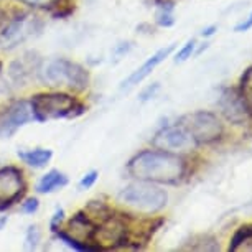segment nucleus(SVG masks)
Wrapping results in <instances>:
<instances>
[{
    "mask_svg": "<svg viewBox=\"0 0 252 252\" xmlns=\"http://www.w3.org/2000/svg\"><path fill=\"white\" fill-rule=\"evenodd\" d=\"M127 172L140 182L177 185L187 175V161L177 152L142 150L130 158Z\"/></svg>",
    "mask_w": 252,
    "mask_h": 252,
    "instance_id": "1",
    "label": "nucleus"
},
{
    "mask_svg": "<svg viewBox=\"0 0 252 252\" xmlns=\"http://www.w3.org/2000/svg\"><path fill=\"white\" fill-rule=\"evenodd\" d=\"M33 119L36 122H48L56 119L76 117L84 112V106L66 93H40L30 99Z\"/></svg>",
    "mask_w": 252,
    "mask_h": 252,
    "instance_id": "2",
    "label": "nucleus"
},
{
    "mask_svg": "<svg viewBox=\"0 0 252 252\" xmlns=\"http://www.w3.org/2000/svg\"><path fill=\"white\" fill-rule=\"evenodd\" d=\"M119 199L130 208L139 209L142 213H157L163 209L168 201V193L149 182L130 183L121 189Z\"/></svg>",
    "mask_w": 252,
    "mask_h": 252,
    "instance_id": "3",
    "label": "nucleus"
},
{
    "mask_svg": "<svg viewBox=\"0 0 252 252\" xmlns=\"http://www.w3.org/2000/svg\"><path fill=\"white\" fill-rule=\"evenodd\" d=\"M41 79L48 83L50 86H68L78 91L88 88L89 84V73L78 63L58 58L50 63H46L41 68Z\"/></svg>",
    "mask_w": 252,
    "mask_h": 252,
    "instance_id": "4",
    "label": "nucleus"
},
{
    "mask_svg": "<svg viewBox=\"0 0 252 252\" xmlns=\"http://www.w3.org/2000/svg\"><path fill=\"white\" fill-rule=\"evenodd\" d=\"M127 237H129L127 216L114 215L111 211L96 224L93 234V246L96 247V251L117 249V247L127 246Z\"/></svg>",
    "mask_w": 252,
    "mask_h": 252,
    "instance_id": "5",
    "label": "nucleus"
},
{
    "mask_svg": "<svg viewBox=\"0 0 252 252\" xmlns=\"http://www.w3.org/2000/svg\"><path fill=\"white\" fill-rule=\"evenodd\" d=\"M178 124L189 132L196 145H206L220 140L222 135V124L216 114L208 111H196L187 114L178 121Z\"/></svg>",
    "mask_w": 252,
    "mask_h": 252,
    "instance_id": "6",
    "label": "nucleus"
},
{
    "mask_svg": "<svg viewBox=\"0 0 252 252\" xmlns=\"http://www.w3.org/2000/svg\"><path fill=\"white\" fill-rule=\"evenodd\" d=\"M25 178L17 166H3L0 168V209L10 208L25 193Z\"/></svg>",
    "mask_w": 252,
    "mask_h": 252,
    "instance_id": "7",
    "label": "nucleus"
},
{
    "mask_svg": "<svg viewBox=\"0 0 252 252\" xmlns=\"http://www.w3.org/2000/svg\"><path fill=\"white\" fill-rule=\"evenodd\" d=\"M154 145L157 149L170 152H187L198 147L196 142L193 140V137L189 135V132L178 122L175 126L163 127L154 137Z\"/></svg>",
    "mask_w": 252,
    "mask_h": 252,
    "instance_id": "8",
    "label": "nucleus"
},
{
    "mask_svg": "<svg viewBox=\"0 0 252 252\" xmlns=\"http://www.w3.org/2000/svg\"><path fill=\"white\" fill-rule=\"evenodd\" d=\"M30 121H35L30 102L28 101L13 102L7 111L0 114V137L8 139V137H12L20 127H23Z\"/></svg>",
    "mask_w": 252,
    "mask_h": 252,
    "instance_id": "9",
    "label": "nucleus"
},
{
    "mask_svg": "<svg viewBox=\"0 0 252 252\" xmlns=\"http://www.w3.org/2000/svg\"><path fill=\"white\" fill-rule=\"evenodd\" d=\"M220 107L227 121H231L232 124H242L251 117V112L246 106L244 99L241 97L239 91H236L232 88H227L222 91Z\"/></svg>",
    "mask_w": 252,
    "mask_h": 252,
    "instance_id": "10",
    "label": "nucleus"
},
{
    "mask_svg": "<svg viewBox=\"0 0 252 252\" xmlns=\"http://www.w3.org/2000/svg\"><path fill=\"white\" fill-rule=\"evenodd\" d=\"M175 46H177V43H172V45L165 46V48L158 50L155 55H152L150 58L147 60L144 64L140 66V68H137V69L134 71V73H132V74L129 76V78L124 81L121 88H122V89H130V88L137 86V84H140L142 81H144V79L147 78V76H150L152 73H154V69L161 63V61H165L170 55H172V51L175 50Z\"/></svg>",
    "mask_w": 252,
    "mask_h": 252,
    "instance_id": "11",
    "label": "nucleus"
},
{
    "mask_svg": "<svg viewBox=\"0 0 252 252\" xmlns=\"http://www.w3.org/2000/svg\"><path fill=\"white\" fill-rule=\"evenodd\" d=\"M28 27H27V15H18L13 20L7 23V27L0 32V45L10 48L15 46L18 41L25 40L28 36Z\"/></svg>",
    "mask_w": 252,
    "mask_h": 252,
    "instance_id": "12",
    "label": "nucleus"
},
{
    "mask_svg": "<svg viewBox=\"0 0 252 252\" xmlns=\"http://www.w3.org/2000/svg\"><path fill=\"white\" fill-rule=\"evenodd\" d=\"M38 64H40V61L35 58V55L27 53V55H23L22 58L13 61L10 64V68H8V74H10V78L15 81V83L23 84L36 69H40Z\"/></svg>",
    "mask_w": 252,
    "mask_h": 252,
    "instance_id": "13",
    "label": "nucleus"
},
{
    "mask_svg": "<svg viewBox=\"0 0 252 252\" xmlns=\"http://www.w3.org/2000/svg\"><path fill=\"white\" fill-rule=\"evenodd\" d=\"M66 185H68V177L64 173H61L60 170H51V172L41 177V180L36 185V189L38 193L46 194V193H53L55 189L63 188Z\"/></svg>",
    "mask_w": 252,
    "mask_h": 252,
    "instance_id": "14",
    "label": "nucleus"
},
{
    "mask_svg": "<svg viewBox=\"0 0 252 252\" xmlns=\"http://www.w3.org/2000/svg\"><path fill=\"white\" fill-rule=\"evenodd\" d=\"M229 251H249L252 252V224H244L234 232L229 242Z\"/></svg>",
    "mask_w": 252,
    "mask_h": 252,
    "instance_id": "15",
    "label": "nucleus"
},
{
    "mask_svg": "<svg viewBox=\"0 0 252 252\" xmlns=\"http://www.w3.org/2000/svg\"><path fill=\"white\" fill-rule=\"evenodd\" d=\"M18 157H20L27 165L33 166V168H41V166L50 163L51 157H53V152L48 149H35V150L18 152Z\"/></svg>",
    "mask_w": 252,
    "mask_h": 252,
    "instance_id": "16",
    "label": "nucleus"
},
{
    "mask_svg": "<svg viewBox=\"0 0 252 252\" xmlns=\"http://www.w3.org/2000/svg\"><path fill=\"white\" fill-rule=\"evenodd\" d=\"M237 91H239L241 97L244 99L246 106L252 116V64L244 71V74L241 76L239 89H237Z\"/></svg>",
    "mask_w": 252,
    "mask_h": 252,
    "instance_id": "17",
    "label": "nucleus"
},
{
    "mask_svg": "<svg viewBox=\"0 0 252 252\" xmlns=\"http://www.w3.org/2000/svg\"><path fill=\"white\" fill-rule=\"evenodd\" d=\"M158 2V12H157V23L160 27H172L175 25L173 15V3L165 2V0H157Z\"/></svg>",
    "mask_w": 252,
    "mask_h": 252,
    "instance_id": "18",
    "label": "nucleus"
},
{
    "mask_svg": "<svg viewBox=\"0 0 252 252\" xmlns=\"http://www.w3.org/2000/svg\"><path fill=\"white\" fill-rule=\"evenodd\" d=\"M40 229H38L36 226H30L28 227V231H27V236H25V247L27 249H36V246H38V242H40Z\"/></svg>",
    "mask_w": 252,
    "mask_h": 252,
    "instance_id": "19",
    "label": "nucleus"
},
{
    "mask_svg": "<svg viewBox=\"0 0 252 252\" xmlns=\"http://www.w3.org/2000/svg\"><path fill=\"white\" fill-rule=\"evenodd\" d=\"M194 48H196V40H189L188 43L183 45V48L177 53L175 61H177V63H183V61H187L188 58H191Z\"/></svg>",
    "mask_w": 252,
    "mask_h": 252,
    "instance_id": "20",
    "label": "nucleus"
},
{
    "mask_svg": "<svg viewBox=\"0 0 252 252\" xmlns=\"http://www.w3.org/2000/svg\"><path fill=\"white\" fill-rule=\"evenodd\" d=\"M97 177H99V173L96 172V170H93V172L86 173L83 178H81V182H79V188H81V189H88V188H91L93 185L96 183Z\"/></svg>",
    "mask_w": 252,
    "mask_h": 252,
    "instance_id": "21",
    "label": "nucleus"
},
{
    "mask_svg": "<svg viewBox=\"0 0 252 252\" xmlns=\"http://www.w3.org/2000/svg\"><path fill=\"white\" fill-rule=\"evenodd\" d=\"M38 206H40L38 199L36 198H30V199H27V201L22 204V211L25 213V215H33V213H36Z\"/></svg>",
    "mask_w": 252,
    "mask_h": 252,
    "instance_id": "22",
    "label": "nucleus"
},
{
    "mask_svg": "<svg viewBox=\"0 0 252 252\" xmlns=\"http://www.w3.org/2000/svg\"><path fill=\"white\" fill-rule=\"evenodd\" d=\"M63 216H64L63 209H61V208L56 209L53 218H51V222H50V227H51V231H53V232L60 229V224H61V221H63Z\"/></svg>",
    "mask_w": 252,
    "mask_h": 252,
    "instance_id": "23",
    "label": "nucleus"
},
{
    "mask_svg": "<svg viewBox=\"0 0 252 252\" xmlns=\"http://www.w3.org/2000/svg\"><path fill=\"white\" fill-rule=\"evenodd\" d=\"M160 89V84L158 83H154V84H150V86H147L144 91H142L140 94V99L142 101H149V99H152L155 96V93Z\"/></svg>",
    "mask_w": 252,
    "mask_h": 252,
    "instance_id": "24",
    "label": "nucleus"
},
{
    "mask_svg": "<svg viewBox=\"0 0 252 252\" xmlns=\"http://www.w3.org/2000/svg\"><path fill=\"white\" fill-rule=\"evenodd\" d=\"M251 28H252V12H251V15L247 17L244 22H242V23H239V25H236V27H234V32H237V33H242V32L251 30Z\"/></svg>",
    "mask_w": 252,
    "mask_h": 252,
    "instance_id": "25",
    "label": "nucleus"
},
{
    "mask_svg": "<svg viewBox=\"0 0 252 252\" xmlns=\"http://www.w3.org/2000/svg\"><path fill=\"white\" fill-rule=\"evenodd\" d=\"M18 2L25 3V5H30V7H40V5H48L51 0H18Z\"/></svg>",
    "mask_w": 252,
    "mask_h": 252,
    "instance_id": "26",
    "label": "nucleus"
},
{
    "mask_svg": "<svg viewBox=\"0 0 252 252\" xmlns=\"http://www.w3.org/2000/svg\"><path fill=\"white\" fill-rule=\"evenodd\" d=\"M218 30V27L216 25H211V27H208V28H204V30L201 32V35L203 36H211V35H215V32Z\"/></svg>",
    "mask_w": 252,
    "mask_h": 252,
    "instance_id": "27",
    "label": "nucleus"
},
{
    "mask_svg": "<svg viewBox=\"0 0 252 252\" xmlns=\"http://www.w3.org/2000/svg\"><path fill=\"white\" fill-rule=\"evenodd\" d=\"M5 222H7V218H5V216H3V218H0V229H2V227H3V224H5Z\"/></svg>",
    "mask_w": 252,
    "mask_h": 252,
    "instance_id": "28",
    "label": "nucleus"
}]
</instances>
